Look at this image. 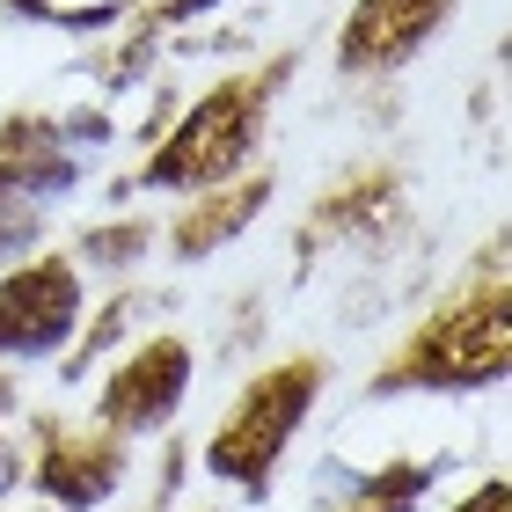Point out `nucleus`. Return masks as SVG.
I'll return each instance as SVG.
<instances>
[{
    "mask_svg": "<svg viewBox=\"0 0 512 512\" xmlns=\"http://www.w3.org/2000/svg\"><path fill=\"white\" fill-rule=\"evenodd\" d=\"M278 74H249V81H220L191 118L169 132V147H154L147 183L161 191H198V183H227L256 147V125H264V96Z\"/></svg>",
    "mask_w": 512,
    "mask_h": 512,
    "instance_id": "obj_3",
    "label": "nucleus"
},
{
    "mask_svg": "<svg viewBox=\"0 0 512 512\" xmlns=\"http://www.w3.org/2000/svg\"><path fill=\"white\" fill-rule=\"evenodd\" d=\"M425 483H432V469H425V461H395V469H381V476L359 491V505H352V512H410Z\"/></svg>",
    "mask_w": 512,
    "mask_h": 512,
    "instance_id": "obj_9",
    "label": "nucleus"
},
{
    "mask_svg": "<svg viewBox=\"0 0 512 512\" xmlns=\"http://www.w3.org/2000/svg\"><path fill=\"white\" fill-rule=\"evenodd\" d=\"M454 512H512V491H505V483L491 476V483H476V491H469V498H461Z\"/></svg>",
    "mask_w": 512,
    "mask_h": 512,
    "instance_id": "obj_11",
    "label": "nucleus"
},
{
    "mask_svg": "<svg viewBox=\"0 0 512 512\" xmlns=\"http://www.w3.org/2000/svg\"><path fill=\"white\" fill-rule=\"evenodd\" d=\"M118 476H125V454L110 447V439H66V432H52V439H44L37 483H44V491H52L66 512H88V505H103Z\"/></svg>",
    "mask_w": 512,
    "mask_h": 512,
    "instance_id": "obj_7",
    "label": "nucleus"
},
{
    "mask_svg": "<svg viewBox=\"0 0 512 512\" xmlns=\"http://www.w3.org/2000/svg\"><path fill=\"white\" fill-rule=\"evenodd\" d=\"M256 205H264V183H242V191H227V198H205L198 213L176 220V256H213L227 235H242V227L256 220Z\"/></svg>",
    "mask_w": 512,
    "mask_h": 512,
    "instance_id": "obj_8",
    "label": "nucleus"
},
{
    "mask_svg": "<svg viewBox=\"0 0 512 512\" xmlns=\"http://www.w3.org/2000/svg\"><path fill=\"white\" fill-rule=\"evenodd\" d=\"M505 366H512V300L491 278L483 293L447 300V308L388 359L381 388H491Z\"/></svg>",
    "mask_w": 512,
    "mask_h": 512,
    "instance_id": "obj_1",
    "label": "nucleus"
},
{
    "mask_svg": "<svg viewBox=\"0 0 512 512\" xmlns=\"http://www.w3.org/2000/svg\"><path fill=\"white\" fill-rule=\"evenodd\" d=\"M315 388H322L315 359H286V366H271V374H256L235 395V410L220 417L213 447H205V469L242 483V491H264L278 454H286V439L300 432V417H308V403H315Z\"/></svg>",
    "mask_w": 512,
    "mask_h": 512,
    "instance_id": "obj_2",
    "label": "nucleus"
},
{
    "mask_svg": "<svg viewBox=\"0 0 512 512\" xmlns=\"http://www.w3.org/2000/svg\"><path fill=\"white\" fill-rule=\"evenodd\" d=\"M183 388H191V344L183 337H154L103 381L96 410H103V425H118V432H154L161 417L183 403Z\"/></svg>",
    "mask_w": 512,
    "mask_h": 512,
    "instance_id": "obj_5",
    "label": "nucleus"
},
{
    "mask_svg": "<svg viewBox=\"0 0 512 512\" xmlns=\"http://www.w3.org/2000/svg\"><path fill=\"white\" fill-rule=\"evenodd\" d=\"M81 322V278L66 256H37L0 278V352L15 359H44L74 337Z\"/></svg>",
    "mask_w": 512,
    "mask_h": 512,
    "instance_id": "obj_4",
    "label": "nucleus"
},
{
    "mask_svg": "<svg viewBox=\"0 0 512 512\" xmlns=\"http://www.w3.org/2000/svg\"><path fill=\"white\" fill-rule=\"evenodd\" d=\"M198 8H213V0H169V8H161V22H183V15H198Z\"/></svg>",
    "mask_w": 512,
    "mask_h": 512,
    "instance_id": "obj_12",
    "label": "nucleus"
},
{
    "mask_svg": "<svg viewBox=\"0 0 512 512\" xmlns=\"http://www.w3.org/2000/svg\"><path fill=\"white\" fill-rule=\"evenodd\" d=\"M454 0H359L344 15V37H337V66L344 74H388L403 66L410 52H425V37L447 22Z\"/></svg>",
    "mask_w": 512,
    "mask_h": 512,
    "instance_id": "obj_6",
    "label": "nucleus"
},
{
    "mask_svg": "<svg viewBox=\"0 0 512 512\" xmlns=\"http://www.w3.org/2000/svg\"><path fill=\"white\" fill-rule=\"evenodd\" d=\"M132 249H147V227H118V235H88V256H103V264H132Z\"/></svg>",
    "mask_w": 512,
    "mask_h": 512,
    "instance_id": "obj_10",
    "label": "nucleus"
}]
</instances>
